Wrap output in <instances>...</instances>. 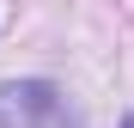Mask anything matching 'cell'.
<instances>
[{"label":"cell","instance_id":"2","mask_svg":"<svg viewBox=\"0 0 134 128\" xmlns=\"http://www.w3.org/2000/svg\"><path fill=\"white\" fill-rule=\"evenodd\" d=\"M122 128H134V110H128V122H122Z\"/></svg>","mask_w":134,"mask_h":128},{"label":"cell","instance_id":"1","mask_svg":"<svg viewBox=\"0 0 134 128\" xmlns=\"http://www.w3.org/2000/svg\"><path fill=\"white\" fill-rule=\"evenodd\" d=\"M0 128H79L73 104L49 79H6L0 85Z\"/></svg>","mask_w":134,"mask_h":128}]
</instances>
